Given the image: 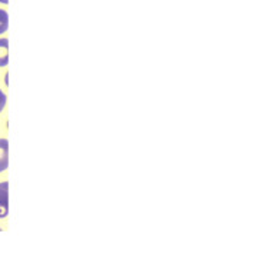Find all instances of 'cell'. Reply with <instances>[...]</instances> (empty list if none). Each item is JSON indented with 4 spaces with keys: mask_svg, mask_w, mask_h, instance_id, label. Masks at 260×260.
Here are the masks:
<instances>
[{
    "mask_svg": "<svg viewBox=\"0 0 260 260\" xmlns=\"http://www.w3.org/2000/svg\"><path fill=\"white\" fill-rule=\"evenodd\" d=\"M5 106H6V94L0 90V112L5 109Z\"/></svg>",
    "mask_w": 260,
    "mask_h": 260,
    "instance_id": "cell-5",
    "label": "cell"
},
{
    "mask_svg": "<svg viewBox=\"0 0 260 260\" xmlns=\"http://www.w3.org/2000/svg\"><path fill=\"white\" fill-rule=\"evenodd\" d=\"M9 63V40L0 39V68L8 66Z\"/></svg>",
    "mask_w": 260,
    "mask_h": 260,
    "instance_id": "cell-3",
    "label": "cell"
},
{
    "mask_svg": "<svg viewBox=\"0 0 260 260\" xmlns=\"http://www.w3.org/2000/svg\"><path fill=\"white\" fill-rule=\"evenodd\" d=\"M9 213V183H0V219L6 217Z\"/></svg>",
    "mask_w": 260,
    "mask_h": 260,
    "instance_id": "cell-1",
    "label": "cell"
},
{
    "mask_svg": "<svg viewBox=\"0 0 260 260\" xmlns=\"http://www.w3.org/2000/svg\"><path fill=\"white\" fill-rule=\"evenodd\" d=\"M9 166V142L0 139V172H5Z\"/></svg>",
    "mask_w": 260,
    "mask_h": 260,
    "instance_id": "cell-2",
    "label": "cell"
},
{
    "mask_svg": "<svg viewBox=\"0 0 260 260\" xmlns=\"http://www.w3.org/2000/svg\"><path fill=\"white\" fill-rule=\"evenodd\" d=\"M9 27V15L6 10L0 9V35L5 33Z\"/></svg>",
    "mask_w": 260,
    "mask_h": 260,
    "instance_id": "cell-4",
    "label": "cell"
},
{
    "mask_svg": "<svg viewBox=\"0 0 260 260\" xmlns=\"http://www.w3.org/2000/svg\"><path fill=\"white\" fill-rule=\"evenodd\" d=\"M0 3H5V5H8L9 0H0Z\"/></svg>",
    "mask_w": 260,
    "mask_h": 260,
    "instance_id": "cell-6",
    "label": "cell"
}]
</instances>
